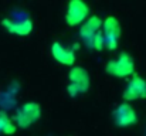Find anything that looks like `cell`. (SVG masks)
<instances>
[{
	"mask_svg": "<svg viewBox=\"0 0 146 136\" xmlns=\"http://www.w3.org/2000/svg\"><path fill=\"white\" fill-rule=\"evenodd\" d=\"M105 70L109 75L116 78H128L135 72V61L131 54L121 52L116 58L109 60L105 65Z\"/></svg>",
	"mask_w": 146,
	"mask_h": 136,
	"instance_id": "1",
	"label": "cell"
},
{
	"mask_svg": "<svg viewBox=\"0 0 146 136\" xmlns=\"http://www.w3.org/2000/svg\"><path fill=\"white\" fill-rule=\"evenodd\" d=\"M68 80H70V84L67 87V92L72 98L82 95L90 90L91 78H90L88 71L82 67H72L68 72Z\"/></svg>",
	"mask_w": 146,
	"mask_h": 136,
	"instance_id": "2",
	"label": "cell"
},
{
	"mask_svg": "<svg viewBox=\"0 0 146 136\" xmlns=\"http://www.w3.org/2000/svg\"><path fill=\"white\" fill-rule=\"evenodd\" d=\"M40 118H41V106L37 102H26L17 109L14 115V123L17 128L27 129L31 125H34Z\"/></svg>",
	"mask_w": 146,
	"mask_h": 136,
	"instance_id": "3",
	"label": "cell"
},
{
	"mask_svg": "<svg viewBox=\"0 0 146 136\" xmlns=\"http://www.w3.org/2000/svg\"><path fill=\"white\" fill-rule=\"evenodd\" d=\"M90 17V6L84 0H70L65 10V23L70 27L81 26Z\"/></svg>",
	"mask_w": 146,
	"mask_h": 136,
	"instance_id": "4",
	"label": "cell"
},
{
	"mask_svg": "<svg viewBox=\"0 0 146 136\" xmlns=\"http://www.w3.org/2000/svg\"><path fill=\"white\" fill-rule=\"evenodd\" d=\"M104 38H105V48L109 51H115L118 48V41L121 38V26L116 17L109 16L102 21Z\"/></svg>",
	"mask_w": 146,
	"mask_h": 136,
	"instance_id": "5",
	"label": "cell"
},
{
	"mask_svg": "<svg viewBox=\"0 0 146 136\" xmlns=\"http://www.w3.org/2000/svg\"><path fill=\"white\" fill-rule=\"evenodd\" d=\"M113 119L119 128H129L138 122V113L132 105H129L128 102H122L115 109Z\"/></svg>",
	"mask_w": 146,
	"mask_h": 136,
	"instance_id": "6",
	"label": "cell"
},
{
	"mask_svg": "<svg viewBox=\"0 0 146 136\" xmlns=\"http://www.w3.org/2000/svg\"><path fill=\"white\" fill-rule=\"evenodd\" d=\"M122 98L126 102H132V101H138V99H145L146 98V81L142 77L133 75L132 80L125 87V91L122 94Z\"/></svg>",
	"mask_w": 146,
	"mask_h": 136,
	"instance_id": "7",
	"label": "cell"
},
{
	"mask_svg": "<svg viewBox=\"0 0 146 136\" xmlns=\"http://www.w3.org/2000/svg\"><path fill=\"white\" fill-rule=\"evenodd\" d=\"M51 55L52 58L67 67H74L75 61H77V55L74 48H67L61 43H52L51 44Z\"/></svg>",
	"mask_w": 146,
	"mask_h": 136,
	"instance_id": "8",
	"label": "cell"
},
{
	"mask_svg": "<svg viewBox=\"0 0 146 136\" xmlns=\"http://www.w3.org/2000/svg\"><path fill=\"white\" fill-rule=\"evenodd\" d=\"M1 26L13 36H19V37H26L33 31V23L31 20H9V19H3L1 20Z\"/></svg>",
	"mask_w": 146,
	"mask_h": 136,
	"instance_id": "9",
	"label": "cell"
},
{
	"mask_svg": "<svg viewBox=\"0 0 146 136\" xmlns=\"http://www.w3.org/2000/svg\"><path fill=\"white\" fill-rule=\"evenodd\" d=\"M101 29H102V20L98 16H91L81 24L80 36L85 43H88L97 33H99Z\"/></svg>",
	"mask_w": 146,
	"mask_h": 136,
	"instance_id": "10",
	"label": "cell"
},
{
	"mask_svg": "<svg viewBox=\"0 0 146 136\" xmlns=\"http://www.w3.org/2000/svg\"><path fill=\"white\" fill-rule=\"evenodd\" d=\"M17 131L16 123L11 121V118L6 112H0V133L3 135H14Z\"/></svg>",
	"mask_w": 146,
	"mask_h": 136,
	"instance_id": "11",
	"label": "cell"
},
{
	"mask_svg": "<svg viewBox=\"0 0 146 136\" xmlns=\"http://www.w3.org/2000/svg\"><path fill=\"white\" fill-rule=\"evenodd\" d=\"M88 44H90L91 48H94V50H97V51L104 50V48H105V38H104V34H102V33H97V34L88 41Z\"/></svg>",
	"mask_w": 146,
	"mask_h": 136,
	"instance_id": "12",
	"label": "cell"
}]
</instances>
